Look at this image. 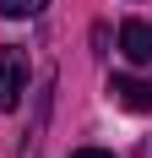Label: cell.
I'll use <instances>...</instances> for the list:
<instances>
[{"mask_svg":"<svg viewBox=\"0 0 152 158\" xmlns=\"http://www.w3.org/2000/svg\"><path fill=\"white\" fill-rule=\"evenodd\" d=\"M71 158H114V153H103V147H82V153H71Z\"/></svg>","mask_w":152,"mask_h":158,"instance_id":"cell-5","label":"cell"},{"mask_svg":"<svg viewBox=\"0 0 152 158\" xmlns=\"http://www.w3.org/2000/svg\"><path fill=\"white\" fill-rule=\"evenodd\" d=\"M120 49H125V60L152 65V27H147V22H125V27H120Z\"/></svg>","mask_w":152,"mask_h":158,"instance_id":"cell-3","label":"cell"},{"mask_svg":"<svg viewBox=\"0 0 152 158\" xmlns=\"http://www.w3.org/2000/svg\"><path fill=\"white\" fill-rule=\"evenodd\" d=\"M147 87H152V82H147Z\"/></svg>","mask_w":152,"mask_h":158,"instance_id":"cell-6","label":"cell"},{"mask_svg":"<svg viewBox=\"0 0 152 158\" xmlns=\"http://www.w3.org/2000/svg\"><path fill=\"white\" fill-rule=\"evenodd\" d=\"M109 98H114L120 109H130V114L152 109V87H147V82H136V77H109Z\"/></svg>","mask_w":152,"mask_h":158,"instance_id":"cell-2","label":"cell"},{"mask_svg":"<svg viewBox=\"0 0 152 158\" xmlns=\"http://www.w3.org/2000/svg\"><path fill=\"white\" fill-rule=\"evenodd\" d=\"M44 6H49V0H0V11H6V16H16V22H22V16H38Z\"/></svg>","mask_w":152,"mask_h":158,"instance_id":"cell-4","label":"cell"},{"mask_svg":"<svg viewBox=\"0 0 152 158\" xmlns=\"http://www.w3.org/2000/svg\"><path fill=\"white\" fill-rule=\"evenodd\" d=\"M22 93H27V55L16 44H0V109L11 114L22 104Z\"/></svg>","mask_w":152,"mask_h":158,"instance_id":"cell-1","label":"cell"}]
</instances>
